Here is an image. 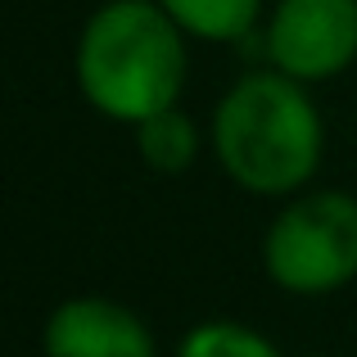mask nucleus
<instances>
[{
    "label": "nucleus",
    "mask_w": 357,
    "mask_h": 357,
    "mask_svg": "<svg viewBox=\"0 0 357 357\" xmlns=\"http://www.w3.org/2000/svg\"><path fill=\"white\" fill-rule=\"evenodd\" d=\"M185 32L158 0H109L86 18L73 73L96 114L136 122L163 114L185 86Z\"/></svg>",
    "instance_id": "obj_1"
},
{
    "label": "nucleus",
    "mask_w": 357,
    "mask_h": 357,
    "mask_svg": "<svg viewBox=\"0 0 357 357\" xmlns=\"http://www.w3.org/2000/svg\"><path fill=\"white\" fill-rule=\"evenodd\" d=\"M208 140L222 172L240 190L280 199L317 176L326 127L303 82L276 68H258L222 96Z\"/></svg>",
    "instance_id": "obj_2"
},
{
    "label": "nucleus",
    "mask_w": 357,
    "mask_h": 357,
    "mask_svg": "<svg viewBox=\"0 0 357 357\" xmlns=\"http://www.w3.org/2000/svg\"><path fill=\"white\" fill-rule=\"evenodd\" d=\"M262 267L285 294H335L357 276V199L312 190L289 199L262 236Z\"/></svg>",
    "instance_id": "obj_3"
},
{
    "label": "nucleus",
    "mask_w": 357,
    "mask_h": 357,
    "mask_svg": "<svg viewBox=\"0 0 357 357\" xmlns=\"http://www.w3.org/2000/svg\"><path fill=\"white\" fill-rule=\"evenodd\" d=\"M267 68L303 82H331L357 59V0H280L262 27Z\"/></svg>",
    "instance_id": "obj_4"
},
{
    "label": "nucleus",
    "mask_w": 357,
    "mask_h": 357,
    "mask_svg": "<svg viewBox=\"0 0 357 357\" xmlns=\"http://www.w3.org/2000/svg\"><path fill=\"white\" fill-rule=\"evenodd\" d=\"M45 357H158L149 326L127 303L100 294L68 298L41 331Z\"/></svg>",
    "instance_id": "obj_5"
},
{
    "label": "nucleus",
    "mask_w": 357,
    "mask_h": 357,
    "mask_svg": "<svg viewBox=\"0 0 357 357\" xmlns=\"http://www.w3.org/2000/svg\"><path fill=\"white\" fill-rule=\"evenodd\" d=\"M136 154L149 172L158 176H181L199 154V131L181 109H163V114L136 122Z\"/></svg>",
    "instance_id": "obj_6"
},
{
    "label": "nucleus",
    "mask_w": 357,
    "mask_h": 357,
    "mask_svg": "<svg viewBox=\"0 0 357 357\" xmlns=\"http://www.w3.org/2000/svg\"><path fill=\"white\" fill-rule=\"evenodd\" d=\"M195 41H244L262 14V0H158Z\"/></svg>",
    "instance_id": "obj_7"
},
{
    "label": "nucleus",
    "mask_w": 357,
    "mask_h": 357,
    "mask_svg": "<svg viewBox=\"0 0 357 357\" xmlns=\"http://www.w3.org/2000/svg\"><path fill=\"white\" fill-rule=\"evenodd\" d=\"M176 357H280L267 335L240 321H199L181 335Z\"/></svg>",
    "instance_id": "obj_8"
},
{
    "label": "nucleus",
    "mask_w": 357,
    "mask_h": 357,
    "mask_svg": "<svg viewBox=\"0 0 357 357\" xmlns=\"http://www.w3.org/2000/svg\"><path fill=\"white\" fill-rule=\"evenodd\" d=\"M307 357H321V353H307Z\"/></svg>",
    "instance_id": "obj_9"
}]
</instances>
